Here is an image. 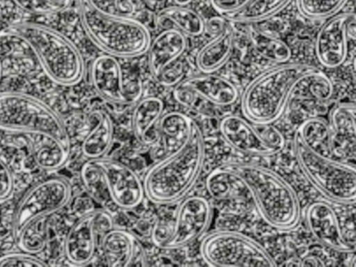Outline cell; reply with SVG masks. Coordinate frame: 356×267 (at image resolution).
Returning a JSON list of instances; mask_svg holds the SVG:
<instances>
[{
    "mask_svg": "<svg viewBox=\"0 0 356 267\" xmlns=\"http://www.w3.org/2000/svg\"><path fill=\"white\" fill-rule=\"evenodd\" d=\"M0 129L47 136L70 150V139L62 117L42 100L17 92L0 93Z\"/></svg>",
    "mask_w": 356,
    "mask_h": 267,
    "instance_id": "obj_6",
    "label": "cell"
},
{
    "mask_svg": "<svg viewBox=\"0 0 356 267\" xmlns=\"http://www.w3.org/2000/svg\"><path fill=\"white\" fill-rule=\"evenodd\" d=\"M350 267H356L355 259H353V260H352L351 264H350Z\"/></svg>",
    "mask_w": 356,
    "mask_h": 267,
    "instance_id": "obj_43",
    "label": "cell"
},
{
    "mask_svg": "<svg viewBox=\"0 0 356 267\" xmlns=\"http://www.w3.org/2000/svg\"><path fill=\"white\" fill-rule=\"evenodd\" d=\"M206 189L212 198L226 200L234 197L239 189H245L241 179L227 165L213 169L206 179Z\"/></svg>",
    "mask_w": 356,
    "mask_h": 267,
    "instance_id": "obj_29",
    "label": "cell"
},
{
    "mask_svg": "<svg viewBox=\"0 0 356 267\" xmlns=\"http://www.w3.org/2000/svg\"><path fill=\"white\" fill-rule=\"evenodd\" d=\"M234 46V31L227 23L222 31L202 46L197 52L195 63L202 73H216L226 65Z\"/></svg>",
    "mask_w": 356,
    "mask_h": 267,
    "instance_id": "obj_22",
    "label": "cell"
},
{
    "mask_svg": "<svg viewBox=\"0 0 356 267\" xmlns=\"http://www.w3.org/2000/svg\"><path fill=\"white\" fill-rule=\"evenodd\" d=\"M347 4L345 0H299L297 8L302 16L312 20L331 19L339 14L343 6Z\"/></svg>",
    "mask_w": 356,
    "mask_h": 267,
    "instance_id": "obj_32",
    "label": "cell"
},
{
    "mask_svg": "<svg viewBox=\"0 0 356 267\" xmlns=\"http://www.w3.org/2000/svg\"><path fill=\"white\" fill-rule=\"evenodd\" d=\"M295 136L312 154L333 159L334 137L330 125L324 119L318 117L306 119L299 125Z\"/></svg>",
    "mask_w": 356,
    "mask_h": 267,
    "instance_id": "obj_24",
    "label": "cell"
},
{
    "mask_svg": "<svg viewBox=\"0 0 356 267\" xmlns=\"http://www.w3.org/2000/svg\"><path fill=\"white\" fill-rule=\"evenodd\" d=\"M305 219L308 231L318 243L343 254L355 252L354 243L346 239L339 217L328 202L316 200L308 204Z\"/></svg>",
    "mask_w": 356,
    "mask_h": 267,
    "instance_id": "obj_16",
    "label": "cell"
},
{
    "mask_svg": "<svg viewBox=\"0 0 356 267\" xmlns=\"http://www.w3.org/2000/svg\"><path fill=\"white\" fill-rule=\"evenodd\" d=\"M212 218V207L203 196L184 198L179 204L168 234L156 245L164 250L185 248L204 235Z\"/></svg>",
    "mask_w": 356,
    "mask_h": 267,
    "instance_id": "obj_11",
    "label": "cell"
},
{
    "mask_svg": "<svg viewBox=\"0 0 356 267\" xmlns=\"http://www.w3.org/2000/svg\"><path fill=\"white\" fill-rule=\"evenodd\" d=\"M141 244L124 229H111L101 237V250L106 267H126Z\"/></svg>",
    "mask_w": 356,
    "mask_h": 267,
    "instance_id": "obj_23",
    "label": "cell"
},
{
    "mask_svg": "<svg viewBox=\"0 0 356 267\" xmlns=\"http://www.w3.org/2000/svg\"><path fill=\"white\" fill-rule=\"evenodd\" d=\"M320 71L316 67L297 63L278 65L264 71L243 90L241 112L250 122L272 125L286 108L291 96Z\"/></svg>",
    "mask_w": 356,
    "mask_h": 267,
    "instance_id": "obj_1",
    "label": "cell"
},
{
    "mask_svg": "<svg viewBox=\"0 0 356 267\" xmlns=\"http://www.w3.org/2000/svg\"><path fill=\"white\" fill-rule=\"evenodd\" d=\"M159 19L174 24L176 26L175 29L182 33L185 37H200L206 31V22L203 17L188 6L178 4L168 6L160 10Z\"/></svg>",
    "mask_w": 356,
    "mask_h": 267,
    "instance_id": "obj_25",
    "label": "cell"
},
{
    "mask_svg": "<svg viewBox=\"0 0 356 267\" xmlns=\"http://www.w3.org/2000/svg\"><path fill=\"white\" fill-rule=\"evenodd\" d=\"M126 267H149L147 254H145L143 245H140V248H138L136 254H135L134 258L131 260V262Z\"/></svg>",
    "mask_w": 356,
    "mask_h": 267,
    "instance_id": "obj_40",
    "label": "cell"
},
{
    "mask_svg": "<svg viewBox=\"0 0 356 267\" xmlns=\"http://www.w3.org/2000/svg\"><path fill=\"white\" fill-rule=\"evenodd\" d=\"M72 187L66 179L51 177L33 186L16 207L13 217L15 239L30 223L51 217L68 204Z\"/></svg>",
    "mask_w": 356,
    "mask_h": 267,
    "instance_id": "obj_9",
    "label": "cell"
},
{
    "mask_svg": "<svg viewBox=\"0 0 356 267\" xmlns=\"http://www.w3.org/2000/svg\"><path fill=\"white\" fill-rule=\"evenodd\" d=\"M93 161L111 202L124 210H134L143 204L145 196L143 183L131 167L111 159Z\"/></svg>",
    "mask_w": 356,
    "mask_h": 267,
    "instance_id": "obj_15",
    "label": "cell"
},
{
    "mask_svg": "<svg viewBox=\"0 0 356 267\" xmlns=\"http://www.w3.org/2000/svg\"><path fill=\"white\" fill-rule=\"evenodd\" d=\"M304 262H305L309 267H326V264H325L324 261L316 256L308 257L307 259H305Z\"/></svg>",
    "mask_w": 356,
    "mask_h": 267,
    "instance_id": "obj_42",
    "label": "cell"
},
{
    "mask_svg": "<svg viewBox=\"0 0 356 267\" xmlns=\"http://www.w3.org/2000/svg\"><path fill=\"white\" fill-rule=\"evenodd\" d=\"M172 95H174L175 100L185 108H191L195 112L208 115V116L216 114V108L213 106L208 104L205 100L201 99L191 90L185 89L181 86H177L174 89Z\"/></svg>",
    "mask_w": 356,
    "mask_h": 267,
    "instance_id": "obj_33",
    "label": "cell"
},
{
    "mask_svg": "<svg viewBox=\"0 0 356 267\" xmlns=\"http://www.w3.org/2000/svg\"><path fill=\"white\" fill-rule=\"evenodd\" d=\"M293 152L304 177L325 197L341 204L355 202L356 171L354 166L312 154L297 136L293 137Z\"/></svg>",
    "mask_w": 356,
    "mask_h": 267,
    "instance_id": "obj_7",
    "label": "cell"
},
{
    "mask_svg": "<svg viewBox=\"0 0 356 267\" xmlns=\"http://www.w3.org/2000/svg\"><path fill=\"white\" fill-rule=\"evenodd\" d=\"M356 17L343 13L329 19L318 31L314 43L316 60L327 69L339 68L349 56L350 43L355 40Z\"/></svg>",
    "mask_w": 356,
    "mask_h": 267,
    "instance_id": "obj_14",
    "label": "cell"
},
{
    "mask_svg": "<svg viewBox=\"0 0 356 267\" xmlns=\"http://www.w3.org/2000/svg\"><path fill=\"white\" fill-rule=\"evenodd\" d=\"M104 12L114 16L126 17L132 18L134 15L136 6L132 1H95Z\"/></svg>",
    "mask_w": 356,
    "mask_h": 267,
    "instance_id": "obj_37",
    "label": "cell"
},
{
    "mask_svg": "<svg viewBox=\"0 0 356 267\" xmlns=\"http://www.w3.org/2000/svg\"><path fill=\"white\" fill-rule=\"evenodd\" d=\"M90 129L82 142V154L88 160L105 158L111 148L114 125L111 117L103 110H95L89 115Z\"/></svg>",
    "mask_w": 356,
    "mask_h": 267,
    "instance_id": "obj_21",
    "label": "cell"
},
{
    "mask_svg": "<svg viewBox=\"0 0 356 267\" xmlns=\"http://www.w3.org/2000/svg\"><path fill=\"white\" fill-rule=\"evenodd\" d=\"M33 156L35 162L43 170L54 171L63 166L70 156V149L64 147L58 140L47 136H33Z\"/></svg>",
    "mask_w": 356,
    "mask_h": 267,
    "instance_id": "obj_26",
    "label": "cell"
},
{
    "mask_svg": "<svg viewBox=\"0 0 356 267\" xmlns=\"http://www.w3.org/2000/svg\"><path fill=\"white\" fill-rule=\"evenodd\" d=\"M178 86L191 90L214 108L233 106L239 99V91L236 86L216 73H201L185 77L184 81Z\"/></svg>",
    "mask_w": 356,
    "mask_h": 267,
    "instance_id": "obj_17",
    "label": "cell"
},
{
    "mask_svg": "<svg viewBox=\"0 0 356 267\" xmlns=\"http://www.w3.org/2000/svg\"><path fill=\"white\" fill-rule=\"evenodd\" d=\"M204 160L205 144L197 124L186 146L158 161L145 173L143 183L147 200L157 204H172L184 200L201 175Z\"/></svg>",
    "mask_w": 356,
    "mask_h": 267,
    "instance_id": "obj_2",
    "label": "cell"
},
{
    "mask_svg": "<svg viewBox=\"0 0 356 267\" xmlns=\"http://www.w3.org/2000/svg\"><path fill=\"white\" fill-rule=\"evenodd\" d=\"M227 23L228 22H227L224 18H220V17L210 19V20L206 23V31H209L212 35H216L218 31H222V27H224Z\"/></svg>",
    "mask_w": 356,
    "mask_h": 267,
    "instance_id": "obj_41",
    "label": "cell"
},
{
    "mask_svg": "<svg viewBox=\"0 0 356 267\" xmlns=\"http://www.w3.org/2000/svg\"><path fill=\"white\" fill-rule=\"evenodd\" d=\"M1 73H3V68H1V62H0V77H1Z\"/></svg>",
    "mask_w": 356,
    "mask_h": 267,
    "instance_id": "obj_44",
    "label": "cell"
},
{
    "mask_svg": "<svg viewBox=\"0 0 356 267\" xmlns=\"http://www.w3.org/2000/svg\"><path fill=\"white\" fill-rule=\"evenodd\" d=\"M163 115L164 102L161 98L147 96L136 102L132 113V131L141 145L152 146L157 143L158 127Z\"/></svg>",
    "mask_w": 356,
    "mask_h": 267,
    "instance_id": "obj_20",
    "label": "cell"
},
{
    "mask_svg": "<svg viewBox=\"0 0 356 267\" xmlns=\"http://www.w3.org/2000/svg\"><path fill=\"white\" fill-rule=\"evenodd\" d=\"M201 256L209 267H278L261 244L238 232L218 231L206 236Z\"/></svg>",
    "mask_w": 356,
    "mask_h": 267,
    "instance_id": "obj_8",
    "label": "cell"
},
{
    "mask_svg": "<svg viewBox=\"0 0 356 267\" xmlns=\"http://www.w3.org/2000/svg\"><path fill=\"white\" fill-rule=\"evenodd\" d=\"M187 39L182 33L175 29L161 31L152 40L147 50L149 72L157 79L162 71L182 58L186 51Z\"/></svg>",
    "mask_w": 356,
    "mask_h": 267,
    "instance_id": "obj_18",
    "label": "cell"
},
{
    "mask_svg": "<svg viewBox=\"0 0 356 267\" xmlns=\"http://www.w3.org/2000/svg\"><path fill=\"white\" fill-rule=\"evenodd\" d=\"M14 179L9 167L0 160V202H5L13 193Z\"/></svg>",
    "mask_w": 356,
    "mask_h": 267,
    "instance_id": "obj_38",
    "label": "cell"
},
{
    "mask_svg": "<svg viewBox=\"0 0 356 267\" xmlns=\"http://www.w3.org/2000/svg\"><path fill=\"white\" fill-rule=\"evenodd\" d=\"M89 79L97 95L109 104H132L143 96L140 79L124 83L122 65L108 54H101L91 62Z\"/></svg>",
    "mask_w": 356,
    "mask_h": 267,
    "instance_id": "obj_12",
    "label": "cell"
},
{
    "mask_svg": "<svg viewBox=\"0 0 356 267\" xmlns=\"http://www.w3.org/2000/svg\"><path fill=\"white\" fill-rule=\"evenodd\" d=\"M227 166L241 179L253 198L260 216L275 229L297 227L301 218L299 197L293 188L276 172L254 164L233 163Z\"/></svg>",
    "mask_w": 356,
    "mask_h": 267,
    "instance_id": "obj_3",
    "label": "cell"
},
{
    "mask_svg": "<svg viewBox=\"0 0 356 267\" xmlns=\"http://www.w3.org/2000/svg\"><path fill=\"white\" fill-rule=\"evenodd\" d=\"M83 29L89 39L113 58H136L147 54L152 42L147 27L134 18L114 16L95 1L76 2Z\"/></svg>",
    "mask_w": 356,
    "mask_h": 267,
    "instance_id": "obj_4",
    "label": "cell"
},
{
    "mask_svg": "<svg viewBox=\"0 0 356 267\" xmlns=\"http://www.w3.org/2000/svg\"><path fill=\"white\" fill-rule=\"evenodd\" d=\"M195 125L197 123L184 113L175 111L164 114L158 127V142L161 146L159 160L172 156L186 146L193 137Z\"/></svg>",
    "mask_w": 356,
    "mask_h": 267,
    "instance_id": "obj_19",
    "label": "cell"
},
{
    "mask_svg": "<svg viewBox=\"0 0 356 267\" xmlns=\"http://www.w3.org/2000/svg\"><path fill=\"white\" fill-rule=\"evenodd\" d=\"M355 104L341 102L330 112L333 137H339L354 145L355 142Z\"/></svg>",
    "mask_w": 356,
    "mask_h": 267,
    "instance_id": "obj_30",
    "label": "cell"
},
{
    "mask_svg": "<svg viewBox=\"0 0 356 267\" xmlns=\"http://www.w3.org/2000/svg\"><path fill=\"white\" fill-rule=\"evenodd\" d=\"M16 4L22 10L35 14H56L72 8L74 2L60 0H22L16 1Z\"/></svg>",
    "mask_w": 356,
    "mask_h": 267,
    "instance_id": "obj_34",
    "label": "cell"
},
{
    "mask_svg": "<svg viewBox=\"0 0 356 267\" xmlns=\"http://www.w3.org/2000/svg\"><path fill=\"white\" fill-rule=\"evenodd\" d=\"M220 134L229 146L252 156H273L285 147L284 136L276 127L255 124L238 115L225 116Z\"/></svg>",
    "mask_w": 356,
    "mask_h": 267,
    "instance_id": "obj_10",
    "label": "cell"
},
{
    "mask_svg": "<svg viewBox=\"0 0 356 267\" xmlns=\"http://www.w3.org/2000/svg\"><path fill=\"white\" fill-rule=\"evenodd\" d=\"M185 67L182 60H178L172 66L162 71L161 74L156 79V81L164 87L176 88L179 83H182L185 79Z\"/></svg>",
    "mask_w": 356,
    "mask_h": 267,
    "instance_id": "obj_36",
    "label": "cell"
},
{
    "mask_svg": "<svg viewBox=\"0 0 356 267\" xmlns=\"http://www.w3.org/2000/svg\"><path fill=\"white\" fill-rule=\"evenodd\" d=\"M0 267H49L30 254H8L0 257Z\"/></svg>",
    "mask_w": 356,
    "mask_h": 267,
    "instance_id": "obj_35",
    "label": "cell"
},
{
    "mask_svg": "<svg viewBox=\"0 0 356 267\" xmlns=\"http://www.w3.org/2000/svg\"><path fill=\"white\" fill-rule=\"evenodd\" d=\"M247 2L248 0H213L210 3L218 14L227 17L241 10Z\"/></svg>",
    "mask_w": 356,
    "mask_h": 267,
    "instance_id": "obj_39",
    "label": "cell"
},
{
    "mask_svg": "<svg viewBox=\"0 0 356 267\" xmlns=\"http://www.w3.org/2000/svg\"><path fill=\"white\" fill-rule=\"evenodd\" d=\"M9 29L24 40L54 83L74 86L82 81L85 71L82 54L65 35L33 22L15 23Z\"/></svg>",
    "mask_w": 356,
    "mask_h": 267,
    "instance_id": "obj_5",
    "label": "cell"
},
{
    "mask_svg": "<svg viewBox=\"0 0 356 267\" xmlns=\"http://www.w3.org/2000/svg\"><path fill=\"white\" fill-rule=\"evenodd\" d=\"M248 35L256 51L266 60L280 65L287 64L291 60V47L279 38L254 27H250Z\"/></svg>",
    "mask_w": 356,
    "mask_h": 267,
    "instance_id": "obj_28",
    "label": "cell"
},
{
    "mask_svg": "<svg viewBox=\"0 0 356 267\" xmlns=\"http://www.w3.org/2000/svg\"><path fill=\"white\" fill-rule=\"evenodd\" d=\"M113 229V218L104 210H93L79 217L65 238L66 258L76 266H85L95 258L97 240Z\"/></svg>",
    "mask_w": 356,
    "mask_h": 267,
    "instance_id": "obj_13",
    "label": "cell"
},
{
    "mask_svg": "<svg viewBox=\"0 0 356 267\" xmlns=\"http://www.w3.org/2000/svg\"><path fill=\"white\" fill-rule=\"evenodd\" d=\"M291 4L289 0H248L247 4L235 14L222 17L225 20L235 23L262 22L276 16Z\"/></svg>",
    "mask_w": 356,
    "mask_h": 267,
    "instance_id": "obj_27",
    "label": "cell"
},
{
    "mask_svg": "<svg viewBox=\"0 0 356 267\" xmlns=\"http://www.w3.org/2000/svg\"><path fill=\"white\" fill-rule=\"evenodd\" d=\"M49 220V217H47V218L34 221L18 236L16 241L19 248L26 254H36L44 250L49 240V231H47Z\"/></svg>",
    "mask_w": 356,
    "mask_h": 267,
    "instance_id": "obj_31",
    "label": "cell"
}]
</instances>
